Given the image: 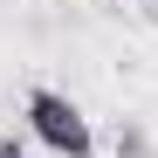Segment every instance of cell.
<instances>
[{
    "label": "cell",
    "mask_w": 158,
    "mask_h": 158,
    "mask_svg": "<svg viewBox=\"0 0 158 158\" xmlns=\"http://www.w3.org/2000/svg\"><path fill=\"white\" fill-rule=\"evenodd\" d=\"M117 158H158V151H151V138L138 124H117Z\"/></svg>",
    "instance_id": "obj_2"
},
{
    "label": "cell",
    "mask_w": 158,
    "mask_h": 158,
    "mask_svg": "<svg viewBox=\"0 0 158 158\" xmlns=\"http://www.w3.org/2000/svg\"><path fill=\"white\" fill-rule=\"evenodd\" d=\"M0 158H28V151H21V144H14V138H0Z\"/></svg>",
    "instance_id": "obj_3"
},
{
    "label": "cell",
    "mask_w": 158,
    "mask_h": 158,
    "mask_svg": "<svg viewBox=\"0 0 158 158\" xmlns=\"http://www.w3.org/2000/svg\"><path fill=\"white\" fill-rule=\"evenodd\" d=\"M21 117H28V131H35L55 158H96V131H89V117L76 110L62 89H28Z\"/></svg>",
    "instance_id": "obj_1"
}]
</instances>
